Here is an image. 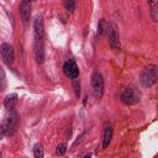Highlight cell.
Returning <instances> with one entry per match:
<instances>
[{"instance_id": "6da1fadb", "label": "cell", "mask_w": 158, "mask_h": 158, "mask_svg": "<svg viewBox=\"0 0 158 158\" xmlns=\"http://www.w3.org/2000/svg\"><path fill=\"white\" fill-rule=\"evenodd\" d=\"M158 80V67L156 64L146 65L139 74V83L143 88L153 86Z\"/></svg>"}, {"instance_id": "7a4b0ae2", "label": "cell", "mask_w": 158, "mask_h": 158, "mask_svg": "<svg viewBox=\"0 0 158 158\" xmlns=\"http://www.w3.org/2000/svg\"><path fill=\"white\" fill-rule=\"evenodd\" d=\"M17 125H19V114L14 107L9 110V116L1 123V135L12 136L17 130Z\"/></svg>"}, {"instance_id": "3957f363", "label": "cell", "mask_w": 158, "mask_h": 158, "mask_svg": "<svg viewBox=\"0 0 158 158\" xmlns=\"http://www.w3.org/2000/svg\"><path fill=\"white\" fill-rule=\"evenodd\" d=\"M120 100L125 105H135L141 100V93L135 86H127L122 90Z\"/></svg>"}, {"instance_id": "277c9868", "label": "cell", "mask_w": 158, "mask_h": 158, "mask_svg": "<svg viewBox=\"0 0 158 158\" xmlns=\"http://www.w3.org/2000/svg\"><path fill=\"white\" fill-rule=\"evenodd\" d=\"M91 88H93V94L95 99L100 100L104 95V78L101 73L94 72L91 74Z\"/></svg>"}, {"instance_id": "5b68a950", "label": "cell", "mask_w": 158, "mask_h": 158, "mask_svg": "<svg viewBox=\"0 0 158 158\" xmlns=\"http://www.w3.org/2000/svg\"><path fill=\"white\" fill-rule=\"evenodd\" d=\"M109 44L114 51H118L121 44H120V35L117 31V27L115 23H110L109 25Z\"/></svg>"}, {"instance_id": "8992f818", "label": "cell", "mask_w": 158, "mask_h": 158, "mask_svg": "<svg viewBox=\"0 0 158 158\" xmlns=\"http://www.w3.org/2000/svg\"><path fill=\"white\" fill-rule=\"evenodd\" d=\"M0 52H1V58H2L4 63L10 67L14 63V59H15V53H14L12 46L6 43V42H4V43H1Z\"/></svg>"}, {"instance_id": "52a82bcc", "label": "cell", "mask_w": 158, "mask_h": 158, "mask_svg": "<svg viewBox=\"0 0 158 158\" xmlns=\"http://www.w3.org/2000/svg\"><path fill=\"white\" fill-rule=\"evenodd\" d=\"M63 73L70 79H77L79 77V68L74 59H68L63 64Z\"/></svg>"}, {"instance_id": "ba28073f", "label": "cell", "mask_w": 158, "mask_h": 158, "mask_svg": "<svg viewBox=\"0 0 158 158\" xmlns=\"http://www.w3.org/2000/svg\"><path fill=\"white\" fill-rule=\"evenodd\" d=\"M32 2L28 0H22L20 4V16H21V21L22 23L27 25L30 19H31V9H32Z\"/></svg>"}, {"instance_id": "9c48e42d", "label": "cell", "mask_w": 158, "mask_h": 158, "mask_svg": "<svg viewBox=\"0 0 158 158\" xmlns=\"http://www.w3.org/2000/svg\"><path fill=\"white\" fill-rule=\"evenodd\" d=\"M112 133H114V128H112V125L111 122L106 121L104 123V128H102V148H107L110 142H111V138H112Z\"/></svg>"}, {"instance_id": "30bf717a", "label": "cell", "mask_w": 158, "mask_h": 158, "mask_svg": "<svg viewBox=\"0 0 158 158\" xmlns=\"http://www.w3.org/2000/svg\"><path fill=\"white\" fill-rule=\"evenodd\" d=\"M33 32H35L36 41L43 40V36H44V25H43L42 16H37L35 19V21H33Z\"/></svg>"}, {"instance_id": "8fae6325", "label": "cell", "mask_w": 158, "mask_h": 158, "mask_svg": "<svg viewBox=\"0 0 158 158\" xmlns=\"http://www.w3.org/2000/svg\"><path fill=\"white\" fill-rule=\"evenodd\" d=\"M35 58L38 64H42L44 62V48H43V41H36L35 43Z\"/></svg>"}, {"instance_id": "7c38bea8", "label": "cell", "mask_w": 158, "mask_h": 158, "mask_svg": "<svg viewBox=\"0 0 158 158\" xmlns=\"http://www.w3.org/2000/svg\"><path fill=\"white\" fill-rule=\"evenodd\" d=\"M149 6V14L154 22H158V0H147Z\"/></svg>"}, {"instance_id": "4fadbf2b", "label": "cell", "mask_w": 158, "mask_h": 158, "mask_svg": "<svg viewBox=\"0 0 158 158\" xmlns=\"http://www.w3.org/2000/svg\"><path fill=\"white\" fill-rule=\"evenodd\" d=\"M16 104H17V94L12 93V94L6 95V98H5V100H4V106H5L7 110L14 109Z\"/></svg>"}, {"instance_id": "5bb4252c", "label": "cell", "mask_w": 158, "mask_h": 158, "mask_svg": "<svg viewBox=\"0 0 158 158\" xmlns=\"http://www.w3.org/2000/svg\"><path fill=\"white\" fill-rule=\"evenodd\" d=\"M109 31V25L106 23V21L104 19H101L98 23V35L99 36H104L106 32Z\"/></svg>"}, {"instance_id": "9a60e30c", "label": "cell", "mask_w": 158, "mask_h": 158, "mask_svg": "<svg viewBox=\"0 0 158 158\" xmlns=\"http://www.w3.org/2000/svg\"><path fill=\"white\" fill-rule=\"evenodd\" d=\"M33 156L36 158H43V149L41 143H36L33 146Z\"/></svg>"}, {"instance_id": "2e32d148", "label": "cell", "mask_w": 158, "mask_h": 158, "mask_svg": "<svg viewBox=\"0 0 158 158\" xmlns=\"http://www.w3.org/2000/svg\"><path fill=\"white\" fill-rule=\"evenodd\" d=\"M65 10L69 12H73L75 10V0H64Z\"/></svg>"}, {"instance_id": "e0dca14e", "label": "cell", "mask_w": 158, "mask_h": 158, "mask_svg": "<svg viewBox=\"0 0 158 158\" xmlns=\"http://www.w3.org/2000/svg\"><path fill=\"white\" fill-rule=\"evenodd\" d=\"M65 152H67V144L62 143V144L57 146V149H56V154L57 156H63Z\"/></svg>"}, {"instance_id": "ac0fdd59", "label": "cell", "mask_w": 158, "mask_h": 158, "mask_svg": "<svg viewBox=\"0 0 158 158\" xmlns=\"http://www.w3.org/2000/svg\"><path fill=\"white\" fill-rule=\"evenodd\" d=\"M73 86H74V91H75V96L79 98L80 96V84L78 80L74 79V83H73Z\"/></svg>"}, {"instance_id": "d6986e66", "label": "cell", "mask_w": 158, "mask_h": 158, "mask_svg": "<svg viewBox=\"0 0 158 158\" xmlns=\"http://www.w3.org/2000/svg\"><path fill=\"white\" fill-rule=\"evenodd\" d=\"M85 136H86V132H83L80 136H78V139H77V141L73 143V146H78V144H79V143H80V142L84 139V137H85Z\"/></svg>"}, {"instance_id": "ffe728a7", "label": "cell", "mask_w": 158, "mask_h": 158, "mask_svg": "<svg viewBox=\"0 0 158 158\" xmlns=\"http://www.w3.org/2000/svg\"><path fill=\"white\" fill-rule=\"evenodd\" d=\"M5 89V72L4 69H1V90Z\"/></svg>"}, {"instance_id": "44dd1931", "label": "cell", "mask_w": 158, "mask_h": 158, "mask_svg": "<svg viewBox=\"0 0 158 158\" xmlns=\"http://www.w3.org/2000/svg\"><path fill=\"white\" fill-rule=\"evenodd\" d=\"M28 1H31V2H32V1H35V0H28Z\"/></svg>"}]
</instances>
